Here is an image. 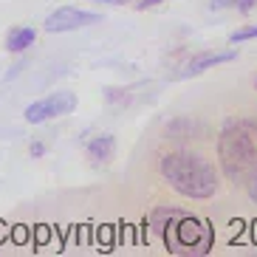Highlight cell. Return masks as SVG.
<instances>
[{"label": "cell", "instance_id": "3957f363", "mask_svg": "<svg viewBox=\"0 0 257 257\" xmlns=\"http://www.w3.org/2000/svg\"><path fill=\"white\" fill-rule=\"evenodd\" d=\"M212 226L204 220L192 218V215H181L175 220V226L164 234V243L170 251H187V254H206L212 249Z\"/></svg>", "mask_w": 257, "mask_h": 257}, {"label": "cell", "instance_id": "5b68a950", "mask_svg": "<svg viewBox=\"0 0 257 257\" xmlns=\"http://www.w3.org/2000/svg\"><path fill=\"white\" fill-rule=\"evenodd\" d=\"M102 17L96 12H85V9H76V6H62L57 12L46 17L43 29L48 34H65V31H76V29H85V26H93L99 23Z\"/></svg>", "mask_w": 257, "mask_h": 257}, {"label": "cell", "instance_id": "9a60e30c", "mask_svg": "<svg viewBox=\"0 0 257 257\" xmlns=\"http://www.w3.org/2000/svg\"><path fill=\"white\" fill-rule=\"evenodd\" d=\"M102 3H110V6H124L127 0H102Z\"/></svg>", "mask_w": 257, "mask_h": 257}, {"label": "cell", "instance_id": "30bf717a", "mask_svg": "<svg viewBox=\"0 0 257 257\" xmlns=\"http://www.w3.org/2000/svg\"><path fill=\"white\" fill-rule=\"evenodd\" d=\"M254 37H257V26H243V29L229 34V43L237 46V43H246V40H254Z\"/></svg>", "mask_w": 257, "mask_h": 257}, {"label": "cell", "instance_id": "52a82bcc", "mask_svg": "<svg viewBox=\"0 0 257 257\" xmlns=\"http://www.w3.org/2000/svg\"><path fill=\"white\" fill-rule=\"evenodd\" d=\"M34 40H37V31L34 29H29V26H15V29H9V34H6V51L20 54V51L34 46Z\"/></svg>", "mask_w": 257, "mask_h": 257}, {"label": "cell", "instance_id": "ba28073f", "mask_svg": "<svg viewBox=\"0 0 257 257\" xmlns=\"http://www.w3.org/2000/svg\"><path fill=\"white\" fill-rule=\"evenodd\" d=\"M113 150H116V139L110 133H99L88 142V159L91 161H110L113 159Z\"/></svg>", "mask_w": 257, "mask_h": 257}, {"label": "cell", "instance_id": "8fae6325", "mask_svg": "<svg viewBox=\"0 0 257 257\" xmlns=\"http://www.w3.org/2000/svg\"><path fill=\"white\" fill-rule=\"evenodd\" d=\"M246 189H249V198L257 204V170L249 175V178H246Z\"/></svg>", "mask_w": 257, "mask_h": 257}, {"label": "cell", "instance_id": "9c48e42d", "mask_svg": "<svg viewBox=\"0 0 257 257\" xmlns=\"http://www.w3.org/2000/svg\"><path fill=\"white\" fill-rule=\"evenodd\" d=\"M181 215H187V212H184V209H170V206H167V209H164V206H161V209H156V212H153V218H150L153 232L164 237V234L175 226V220L181 218Z\"/></svg>", "mask_w": 257, "mask_h": 257}, {"label": "cell", "instance_id": "6da1fadb", "mask_svg": "<svg viewBox=\"0 0 257 257\" xmlns=\"http://www.w3.org/2000/svg\"><path fill=\"white\" fill-rule=\"evenodd\" d=\"M159 173L167 181V187L175 189L181 198L206 201L218 192V170L201 153H189V150L167 153L159 161Z\"/></svg>", "mask_w": 257, "mask_h": 257}, {"label": "cell", "instance_id": "5bb4252c", "mask_svg": "<svg viewBox=\"0 0 257 257\" xmlns=\"http://www.w3.org/2000/svg\"><path fill=\"white\" fill-rule=\"evenodd\" d=\"M164 0H139V6L142 9H150V6H161Z\"/></svg>", "mask_w": 257, "mask_h": 257}, {"label": "cell", "instance_id": "7a4b0ae2", "mask_svg": "<svg viewBox=\"0 0 257 257\" xmlns=\"http://www.w3.org/2000/svg\"><path fill=\"white\" fill-rule=\"evenodd\" d=\"M218 161L229 181H246L257 170V121L229 119L218 133Z\"/></svg>", "mask_w": 257, "mask_h": 257}, {"label": "cell", "instance_id": "277c9868", "mask_svg": "<svg viewBox=\"0 0 257 257\" xmlns=\"http://www.w3.org/2000/svg\"><path fill=\"white\" fill-rule=\"evenodd\" d=\"M76 107V93L71 91H54L51 96L40 99V102H31L23 110V119L29 124H40V121L57 119V116H65Z\"/></svg>", "mask_w": 257, "mask_h": 257}, {"label": "cell", "instance_id": "8992f818", "mask_svg": "<svg viewBox=\"0 0 257 257\" xmlns=\"http://www.w3.org/2000/svg\"><path fill=\"white\" fill-rule=\"evenodd\" d=\"M237 60V51L229 48V51H204V54H195L192 60L184 65V71H178V79H189V76H198L204 71L215 68V65H223V62H234Z\"/></svg>", "mask_w": 257, "mask_h": 257}, {"label": "cell", "instance_id": "7c38bea8", "mask_svg": "<svg viewBox=\"0 0 257 257\" xmlns=\"http://www.w3.org/2000/svg\"><path fill=\"white\" fill-rule=\"evenodd\" d=\"M232 6L237 9V12H243V15H246V12H251V9L257 6V0H232Z\"/></svg>", "mask_w": 257, "mask_h": 257}, {"label": "cell", "instance_id": "4fadbf2b", "mask_svg": "<svg viewBox=\"0 0 257 257\" xmlns=\"http://www.w3.org/2000/svg\"><path fill=\"white\" fill-rule=\"evenodd\" d=\"M29 153H31V159H43V156H46V144L43 142H31Z\"/></svg>", "mask_w": 257, "mask_h": 257}, {"label": "cell", "instance_id": "2e32d148", "mask_svg": "<svg viewBox=\"0 0 257 257\" xmlns=\"http://www.w3.org/2000/svg\"><path fill=\"white\" fill-rule=\"evenodd\" d=\"M254 88H257V76H254Z\"/></svg>", "mask_w": 257, "mask_h": 257}]
</instances>
